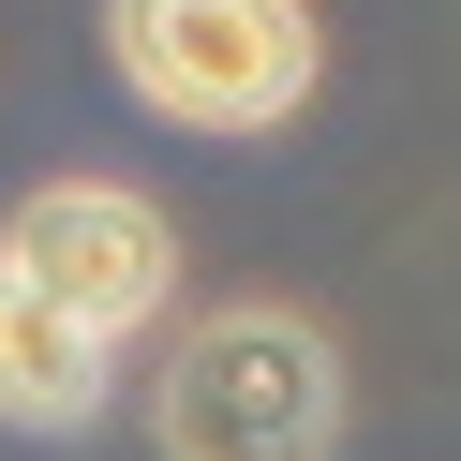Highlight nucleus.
<instances>
[{
	"label": "nucleus",
	"instance_id": "1",
	"mask_svg": "<svg viewBox=\"0 0 461 461\" xmlns=\"http://www.w3.org/2000/svg\"><path fill=\"white\" fill-rule=\"evenodd\" d=\"M164 461H328L342 447V342L298 298H209L149 357Z\"/></svg>",
	"mask_w": 461,
	"mask_h": 461
},
{
	"label": "nucleus",
	"instance_id": "2",
	"mask_svg": "<svg viewBox=\"0 0 461 461\" xmlns=\"http://www.w3.org/2000/svg\"><path fill=\"white\" fill-rule=\"evenodd\" d=\"M104 60L179 134H283L328 75L312 0H104Z\"/></svg>",
	"mask_w": 461,
	"mask_h": 461
},
{
	"label": "nucleus",
	"instance_id": "3",
	"mask_svg": "<svg viewBox=\"0 0 461 461\" xmlns=\"http://www.w3.org/2000/svg\"><path fill=\"white\" fill-rule=\"evenodd\" d=\"M0 268L45 283L75 328L149 342L164 312H179V223H164L134 179H31L15 209H0Z\"/></svg>",
	"mask_w": 461,
	"mask_h": 461
},
{
	"label": "nucleus",
	"instance_id": "4",
	"mask_svg": "<svg viewBox=\"0 0 461 461\" xmlns=\"http://www.w3.org/2000/svg\"><path fill=\"white\" fill-rule=\"evenodd\" d=\"M104 387H120V342L75 328L45 283L0 268V431H90Z\"/></svg>",
	"mask_w": 461,
	"mask_h": 461
}]
</instances>
